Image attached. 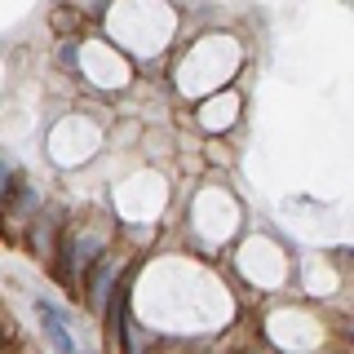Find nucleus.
Returning <instances> with one entry per match:
<instances>
[{"mask_svg": "<svg viewBox=\"0 0 354 354\" xmlns=\"http://www.w3.org/2000/svg\"><path fill=\"white\" fill-rule=\"evenodd\" d=\"M36 315H40V328H44V337H49L53 350H58V354H80L71 328H66V319H62V310L53 306L49 297H36Z\"/></svg>", "mask_w": 354, "mask_h": 354, "instance_id": "nucleus-1", "label": "nucleus"}, {"mask_svg": "<svg viewBox=\"0 0 354 354\" xmlns=\"http://www.w3.org/2000/svg\"><path fill=\"white\" fill-rule=\"evenodd\" d=\"M14 182H18V177H14V169H9V160L0 155V208H5V195L14 191Z\"/></svg>", "mask_w": 354, "mask_h": 354, "instance_id": "nucleus-2", "label": "nucleus"}]
</instances>
